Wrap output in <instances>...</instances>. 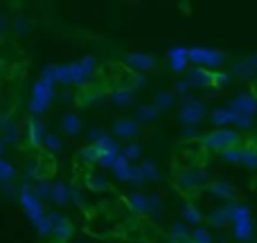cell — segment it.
<instances>
[{
  "label": "cell",
  "instance_id": "obj_1",
  "mask_svg": "<svg viewBox=\"0 0 257 243\" xmlns=\"http://www.w3.org/2000/svg\"><path fill=\"white\" fill-rule=\"evenodd\" d=\"M201 144L205 149H230V146L239 144V133L232 131V128H214L210 133H201Z\"/></svg>",
  "mask_w": 257,
  "mask_h": 243
},
{
  "label": "cell",
  "instance_id": "obj_2",
  "mask_svg": "<svg viewBox=\"0 0 257 243\" xmlns=\"http://www.w3.org/2000/svg\"><path fill=\"white\" fill-rule=\"evenodd\" d=\"M223 59H226V54H223L221 50L201 48V45H199V48H187V61L196 63L199 68H205V70L221 66Z\"/></svg>",
  "mask_w": 257,
  "mask_h": 243
},
{
  "label": "cell",
  "instance_id": "obj_3",
  "mask_svg": "<svg viewBox=\"0 0 257 243\" xmlns=\"http://www.w3.org/2000/svg\"><path fill=\"white\" fill-rule=\"evenodd\" d=\"M93 146H95V153H97V162L102 164V167H113V162L122 155L120 146H117L108 135H102Z\"/></svg>",
  "mask_w": 257,
  "mask_h": 243
},
{
  "label": "cell",
  "instance_id": "obj_4",
  "mask_svg": "<svg viewBox=\"0 0 257 243\" xmlns=\"http://www.w3.org/2000/svg\"><path fill=\"white\" fill-rule=\"evenodd\" d=\"M128 205H131L136 212H151V214H160L163 209V200L158 196H147L142 191H133L128 196Z\"/></svg>",
  "mask_w": 257,
  "mask_h": 243
},
{
  "label": "cell",
  "instance_id": "obj_5",
  "mask_svg": "<svg viewBox=\"0 0 257 243\" xmlns=\"http://www.w3.org/2000/svg\"><path fill=\"white\" fill-rule=\"evenodd\" d=\"M178 115H181V120L185 124H199L205 115V106H203L201 99L187 97L185 102L181 104V108H178Z\"/></svg>",
  "mask_w": 257,
  "mask_h": 243
},
{
  "label": "cell",
  "instance_id": "obj_6",
  "mask_svg": "<svg viewBox=\"0 0 257 243\" xmlns=\"http://www.w3.org/2000/svg\"><path fill=\"white\" fill-rule=\"evenodd\" d=\"M230 111L237 113V115H246V117H253L257 113V97L250 93H239L235 95L230 104Z\"/></svg>",
  "mask_w": 257,
  "mask_h": 243
},
{
  "label": "cell",
  "instance_id": "obj_7",
  "mask_svg": "<svg viewBox=\"0 0 257 243\" xmlns=\"http://www.w3.org/2000/svg\"><path fill=\"white\" fill-rule=\"evenodd\" d=\"M95 57H84L79 63H75V66H70V75H72V81L75 84H84L86 79H88V75H93L95 72Z\"/></svg>",
  "mask_w": 257,
  "mask_h": 243
},
{
  "label": "cell",
  "instance_id": "obj_8",
  "mask_svg": "<svg viewBox=\"0 0 257 243\" xmlns=\"http://www.w3.org/2000/svg\"><path fill=\"white\" fill-rule=\"evenodd\" d=\"M156 63H158V59L151 57V54H147V52H133V54L126 57V66L133 68L136 72L151 70V68H156Z\"/></svg>",
  "mask_w": 257,
  "mask_h": 243
},
{
  "label": "cell",
  "instance_id": "obj_9",
  "mask_svg": "<svg viewBox=\"0 0 257 243\" xmlns=\"http://www.w3.org/2000/svg\"><path fill=\"white\" fill-rule=\"evenodd\" d=\"M52 99V81L45 79L36 86V97H34V111H45Z\"/></svg>",
  "mask_w": 257,
  "mask_h": 243
},
{
  "label": "cell",
  "instance_id": "obj_10",
  "mask_svg": "<svg viewBox=\"0 0 257 243\" xmlns=\"http://www.w3.org/2000/svg\"><path fill=\"white\" fill-rule=\"evenodd\" d=\"M167 59H169V68H172L174 72H183L187 68V48H183V45H176V48H169L167 52Z\"/></svg>",
  "mask_w": 257,
  "mask_h": 243
},
{
  "label": "cell",
  "instance_id": "obj_11",
  "mask_svg": "<svg viewBox=\"0 0 257 243\" xmlns=\"http://www.w3.org/2000/svg\"><path fill=\"white\" fill-rule=\"evenodd\" d=\"M232 236H235L239 243H248L250 239H253V232H255V227H253V221L250 218H244V221H235L232 223Z\"/></svg>",
  "mask_w": 257,
  "mask_h": 243
},
{
  "label": "cell",
  "instance_id": "obj_12",
  "mask_svg": "<svg viewBox=\"0 0 257 243\" xmlns=\"http://www.w3.org/2000/svg\"><path fill=\"white\" fill-rule=\"evenodd\" d=\"M138 131H140V126H138V122L133 120V117H120V120L115 122L117 137H136Z\"/></svg>",
  "mask_w": 257,
  "mask_h": 243
},
{
  "label": "cell",
  "instance_id": "obj_13",
  "mask_svg": "<svg viewBox=\"0 0 257 243\" xmlns=\"http://www.w3.org/2000/svg\"><path fill=\"white\" fill-rule=\"evenodd\" d=\"M208 189L212 191L214 196H219V198L235 200V196H237V189L230 185V182H226V180H214V182H210Z\"/></svg>",
  "mask_w": 257,
  "mask_h": 243
},
{
  "label": "cell",
  "instance_id": "obj_14",
  "mask_svg": "<svg viewBox=\"0 0 257 243\" xmlns=\"http://www.w3.org/2000/svg\"><path fill=\"white\" fill-rule=\"evenodd\" d=\"M230 207L232 205H226V207H217L208 214V223L212 227H223L226 223H230Z\"/></svg>",
  "mask_w": 257,
  "mask_h": 243
},
{
  "label": "cell",
  "instance_id": "obj_15",
  "mask_svg": "<svg viewBox=\"0 0 257 243\" xmlns=\"http://www.w3.org/2000/svg\"><path fill=\"white\" fill-rule=\"evenodd\" d=\"M235 122V113L230 108H214L212 111V124L217 128H228Z\"/></svg>",
  "mask_w": 257,
  "mask_h": 243
},
{
  "label": "cell",
  "instance_id": "obj_16",
  "mask_svg": "<svg viewBox=\"0 0 257 243\" xmlns=\"http://www.w3.org/2000/svg\"><path fill=\"white\" fill-rule=\"evenodd\" d=\"M174 102H176V95H174L172 90H160L154 97V106L158 108V111H169V108L174 106Z\"/></svg>",
  "mask_w": 257,
  "mask_h": 243
},
{
  "label": "cell",
  "instance_id": "obj_17",
  "mask_svg": "<svg viewBox=\"0 0 257 243\" xmlns=\"http://www.w3.org/2000/svg\"><path fill=\"white\" fill-rule=\"evenodd\" d=\"M187 81H190V86H208L212 81V72L205 70V68H194L187 77Z\"/></svg>",
  "mask_w": 257,
  "mask_h": 243
},
{
  "label": "cell",
  "instance_id": "obj_18",
  "mask_svg": "<svg viewBox=\"0 0 257 243\" xmlns=\"http://www.w3.org/2000/svg\"><path fill=\"white\" fill-rule=\"evenodd\" d=\"M113 173H115L117 180H131V167H128V160L124 155H120V158L113 162Z\"/></svg>",
  "mask_w": 257,
  "mask_h": 243
},
{
  "label": "cell",
  "instance_id": "obj_19",
  "mask_svg": "<svg viewBox=\"0 0 257 243\" xmlns=\"http://www.w3.org/2000/svg\"><path fill=\"white\" fill-rule=\"evenodd\" d=\"M183 218H185L190 225H199V223L203 221V212H201L194 203H185V207H183Z\"/></svg>",
  "mask_w": 257,
  "mask_h": 243
},
{
  "label": "cell",
  "instance_id": "obj_20",
  "mask_svg": "<svg viewBox=\"0 0 257 243\" xmlns=\"http://www.w3.org/2000/svg\"><path fill=\"white\" fill-rule=\"evenodd\" d=\"M61 128H63V133H66V135H77V133L81 131V120L77 115H66L61 120Z\"/></svg>",
  "mask_w": 257,
  "mask_h": 243
},
{
  "label": "cell",
  "instance_id": "obj_21",
  "mask_svg": "<svg viewBox=\"0 0 257 243\" xmlns=\"http://www.w3.org/2000/svg\"><path fill=\"white\" fill-rule=\"evenodd\" d=\"M232 75L239 77V79H250V77L255 75V68L250 66L248 59H244V61H237L235 66H232Z\"/></svg>",
  "mask_w": 257,
  "mask_h": 243
},
{
  "label": "cell",
  "instance_id": "obj_22",
  "mask_svg": "<svg viewBox=\"0 0 257 243\" xmlns=\"http://www.w3.org/2000/svg\"><path fill=\"white\" fill-rule=\"evenodd\" d=\"M158 115H160V111L154 104H145V106L138 108V120H142V122H154Z\"/></svg>",
  "mask_w": 257,
  "mask_h": 243
},
{
  "label": "cell",
  "instance_id": "obj_23",
  "mask_svg": "<svg viewBox=\"0 0 257 243\" xmlns=\"http://www.w3.org/2000/svg\"><path fill=\"white\" fill-rule=\"evenodd\" d=\"M169 239H176V241H183V239H190V230L185 227L183 221H174L172 223V234Z\"/></svg>",
  "mask_w": 257,
  "mask_h": 243
},
{
  "label": "cell",
  "instance_id": "obj_24",
  "mask_svg": "<svg viewBox=\"0 0 257 243\" xmlns=\"http://www.w3.org/2000/svg\"><path fill=\"white\" fill-rule=\"evenodd\" d=\"M244 218H250V207L248 205H232L230 207V221H244Z\"/></svg>",
  "mask_w": 257,
  "mask_h": 243
},
{
  "label": "cell",
  "instance_id": "obj_25",
  "mask_svg": "<svg viewBox=\"0 0 257 243\" xmlns=\"http://www.w3.org/2000/svg\"><path fill=\"white\" fill-rule=\"evenodd\" d=\"M140 171H142V176H145V180H160V171L154 162H142Z\"/></svg>",
  "mask_w": 257,
  "mask_h": 243
},
{
  "label": "cell",
  "instance_id": "obj_26",
  "mask_svg": "<svg viewBox=\"0 0 257 243\" xmlns=\"http://www.w3.org/2000/svg\"><path fill=\"white\" fill-rule=\"evenodd\" d=\"M111 102L115 104V106H126L128 102H131V90L128 88H122V90H115L111 97Z\"/></svg>",
  "mask_w": 257,
  "mask_h": 243
},
{
  "label": "cell",
  "instance_id": "obj_27",
  "mask_svg": "<svg viewBox=\"0 0 257 243\" xmlns=\"http://www.w3.org/2000/svg\"><path fill=\"white\" fill-rule=\"evenodd\" d=\"M192 243H212V234H210L205 227H196L194 232H192Z\"/></svg>",
  "mask_w": 257,
  "mask_h": 243
},
{
  "label": "cell",
  "instance_id": "obj_28",
  "mask_svg": "<svg viewBox=\"0 0 257 243\" xmlns=\"http://www.w3.org/2000/svg\"><path fill=\"white\" fill-rule=\"evenodd\" d=\"M181 185L194 189V187L203 185V176H199V173H185V176H181Z\"/></svg>",
  "mask_w": 257,
  "mask_h": 243
},
{
  "label": "cell",
  "instance_id": "obj_29",
  "mask_svg": "<svg viewBox=\"0 0 257 243\" xmlns=\"http://www.w3.org/2000/svg\"><path fill=\"white\" fill-rule=\"evenodd\" d=\"M221 158L226 160V162H241V149H235V146L223 149L221 151Z\"/></svg>",
  "mask_w": 257,
  "mask_h": 243
},
{
  "label": "cell",
  "instance_id": "obj_30",
  "mask_svg": "<svg viewBox=\"0 0 257 243\" xmlns=\"http://www.w3.org/2000/svg\"><path fill=\"white\" fill-rule=\"evenodd\" d=\"M235 126H239V128H244V131H248V128H253L255 126V122H253V117H246V115H237L235 113Z\"/></svg>",
  "mask_w": 257,
  "mask_h": 243
},
{
  "label": "cell",
  "instance_id": "obj_31",
  "mask_svg": "<svg viewBox=\"0 0 257 243\" xmlns=\"http://www.w3.org/2000/svg\"><path fill=\"white\" fill-rule=\"evenodd\" d=\"M140 153H142V151H140V146H138V144H128L126 149L122 151V155H124L126 160H136V158H140Z\"/></svg>",
  "mask_w": 257,
  "mask_h": 243
},
{
  "label": "cell",
  "instance_id": "obj_32",
  "mask_svg": "<svg viewBox=\"0 0 257 243\" xmlns=\"http://www.w3.org/2000/svg\"><path fill=\"white\" fill-rule=\"evenodd\" d=\"M54 198H57V203H66L68 200V189L63 185H57V189H54Z\"/></svg>",
  "mask_w": 257,
  "mask_h": 243
},
{
  "label": "cell",
  "instance_id": "obj_33",
  "mask_svg": "<svg viewBox=\"0 0 257 243\" xmlns=\"http://www.w3.org/2000/svg\"><path fill=\"white\" fill-rule=\"evenodd\" d=\"M190 88H192L190 81L181 79V81H176V88H174V90H176V95H187V93H190Z\"/></svg>",
  "mask_w": 257,
  "mask_h": 243
},
{
  "label": "cell",
  "instance_id": "obj_34",
  "mask_svg": "<svg viewBox=\"0 0 257 243\" xmlns=\"http://www.w3.org/2000/svg\"><path fill=\"white\" fill-rule=\"evenodd\" d=\"M131 182H136V185L138 187H140V185H145V176H142V171H140V167H138V169H131Z\"/></svg>",
  "mask_w": 257,
  "mask_h": 243
},
{
  "label": "cell",
  "instance_id": "obj_35",
  "mask_svg": "<svg viewBox=\"0 0 257 243\" xmlns=\"http://www.w3.org/2000/svg\"><path fill=\"white\" fill-rule=\"evenodd\" d=\"M70 234H72L70 223H61V225H59V239H68Z\"/></svg>",
  "mask_w": 257,
  "mask_h": 243
},
{
  "label": "cell",
  "instance_id": "obj_36",
  "mask_svg": "<svg viewBox=\"0 0 257 243\" xmlns=\"http://www.w3.org/2000/svg\"><path fill=\"white\" fill-rule=\"evenodd\" d=\"M45 142H48V144H50V149H54V151H59V149H61V140H59V137L57 135H48V137H45Z\"/></svg>",
  "mask_w": 257,
  "mask_h": 243
},
{
  "label": "cell",
  "instance_id": "obj_37",
  "mask_svg": "<svg viewBox=\"0 0 257 243\" xmlns=\"http://www.w3.org/2000/svg\"><path fill=\"white\" fill-rule=\"evenodd\" d=\"M228 79H230L228 75H221V72H217V75H212V81H210V84H212V86H223V81H228Z\"/></svg>",
  "mask_w": 257,
  "mask_h": 243
},
{
  "label": "cell",
  "instance_id": "obj_38",
  "mask_svg": "<svg viewBox=\"0 0 257 243\" xmlns=\"http://www.w3.org/2000/svg\"><path fill=\"white\" fill-rule=\"evenodd\" d=\"M194 135H199V128L196 126H187L185 131H183V137H194Z\"/></svg>",
  "mask_w": 257,
  "mask_h": 243
},
{
  "label": "cell",
  "instance_id": "obj_39",
  "mask_svg": "<svg viewBox=\"0 0 257 243\" xmlns=\"http://www.w3.org/2000/svg\"><path fill=\"white\" fill-rule=\"evenodd\" d=\"M248 61H250V66H253L255 70H257V54H253V57H248Z\"/></svg>",
  "mask_w": 257,
  "mask_h": 243
},
{
  "label": "cell",
  "instance_id": "obj_40",
  "mask_svg": "<svg viewBox=\"0 0 257 243\" xmlns=\"http://www.w3.org/2000/svg\"><path fill=\"white\" fill-rule=\"evenodd\" d=\"M172 243H192L190 239H183V241H176V239H172Z\"/></svg>",
  "mask_w": 257,
  "mask_h": 243
},
{
  "label": "cell",
  "instance_id": "obj_41",
  "mask_svg": "<svg viewBox=\"0 0 257 243\" xmlns=\"http://www.w3.org/2000/svg\"><path fill=\"white\" fill-rule=\"evenodd\" d=\"M79 243H86V241H79Z\"/></svg>",
  "mask_w": 257,
  "mask_h": 243
}]
</instances>
